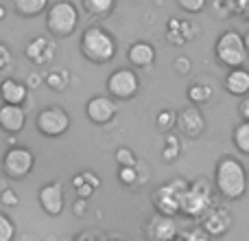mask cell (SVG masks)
<instances>
[{"label": "cell", "mask_w": 249, "mask_h": 241, "mask_svg": "<svg viewBox=\"0 0 249 241\" xmlns=\"http://www.w3.org/2000/svg\"><path fill=\"white\" fill-rule=\"evenodd\" d=\"M116 162H118V167H136L138 158H136V154H133V149H129V147H118Z\"/></svg>", "instance_id": "cell-30"}, {"label": "cell", "mask_w": 249, "mask_h": 241, "mask_svg": "<svg viewBox=\"0 0 249 241\" xmlns=\"http://www.w3.org/2000/svg\"><path fill=\"white\" fill-rule=\"evenodd\" d=\"M94 186H90L88 184V182H83L81 186H77V189H74V193H77V198H83V200H90L92 198V193H94Z\"/></svg>", "instance_id": "cell-36"}, {"label": "cell", "mask_w": 249, "mask_h": 241, "mask_svg": "<svg viewBox=\"0 0 249 241\" xmlns=\"http://www.w3.org/2000/svg\"><path fill=\"white\" fill-rule=\"evenodd\" d=\"M116 114H118V105H116V99H112V97L96 95L86 103V117L94 125L112 123L116 119Z\"/></svg>", "instance_id": "cell-10"}, {"label": "cell", "mask_w": 249, "mask_h": 241, "mask_svg": "<svg viewBox=\"0 0 249 241\" xmlns=\"http://www.w3.org/2000/svg\"><path fill=\"white\" fill-rule=\"evenodd\" d=\"M188 184L190 182L181 180V178H173L171 182L160 184L158 189L153 191V195H151V202H153L155 213H160V215H168V217L179 215L181 195H184V191L188 189Z\"/></svg>", "instance_id": "cell-5"}, {"label": "cell", "mask_w": 249, "mask_h": 241, "mask_svg": "<svg viewBox=\"0 0 249 241\" xmlns=\"http://www.w3.org/2000/svg\"><path fill=\"white\" fill-rule=\"evenodd\" d=\"M83 9L94 18H107L116 7V0H81Z\"/></svg>", "instance_id": "cell-22"}, {"label": "cell", "mask_w": 249, "mask_h": 241, "mask_svg": "<svg viewBox=\"0 0 249 241\" xmlns=\"http://www.w3.org/2000/svg\"><path fill=\"white\" fill-rule=\"evenodd\" d=\"M177 4L186 13H201L208 7V0H177Z\"/></svg>", "instance_id": "cell-31"}, {"label": "cell", "mask_w": 249, "mask_h": 241, "mask_svg": "<svg viewBox=\"0 0 249 241\" xmlns=\"http://www.w3.org/2000/svg\"><path fill=\"white\" fill-rule=\"evenodd\" d=\"M0 204H2V206H7V208H16L18 204H20V198L16 195V191L4 189L2 193H0Z\"/></svg>", "instance_id": "cell-34"}, {"label": "cell", "mask_w": 249, "mask_h": 241, "mask_svg": "<svg viewBox=\"0 0 249 241\" xmlns=\"http://www.w3.org/2000/svg\"><path fill=\"white\" fill-rule=\"evenodd\" d=\"M107 95L116 101H129L140 92V77L133 68H116L107 77Z\"/></svg>", "instance_id": "cell-8"}, {"label": "cell", "mask_w": 249, "mask_h": 241, "mask_svg": "<svg viewBox=\"0 0 249 241\" xmlns=\"http://www.w3.org/2000/svg\"><path fill=\"white\" fill-rule=\"evenodd\" d=\"M127 60H129V64H131L133 68H151L153 61H155L153 44L144 42V40L133 42L131 46H129V51H127Z\"/></svg>", "instance_id": "cell-18"}, {"label": "cell", "mask_w": 249, "mask_h": 241, "mask_svg": "<svg viewBox=\"0 0 249 241\" xmlns=\"http://www.w3.org/2000/svg\"><path fill=\"white\" fill-rule=\"evenodd\" d=\"M181 154V145H179V138L175 134L166 132V141H164V149H162V160L164 162H175Z\"/></svg>", "instance_id": "cell-25"}, {"label": "cell", "mask_w": 249, "mask_h": 241, "mask_svg": "<svg viewBox=\"0 0 249 241\" xmlns=\"http://www.w3.org/2000/svg\"><path fill=\"white\" fill-rule=\"evenodd\" d=\"M11 61H13V55H11V51H9V46L0 42V73L11 68Z\"/></svg>", "instance_id": "cell-35"}, {"label": "cell", "mask_w": 249, "mask_h": 241, "mask_svg": "<svg viewBox=\"0 0 249 241\" xmlns=\"http://www.w3.org/2000/svg\"><path fill=\"white\" fill-rule=\"evenodd\" d=\"M214 57L221 66H225V68H230V70L245 66V61L249 57L247 46H245V38L234 29L223 31L214 42Z\"/></svg>", "instance_id": "cell-4"}, {"label": "cell", "mask_w": 249, "mask_h": 241, "mask_svg": "<svg viewBox=\"0 0 249 241\" xmlns=\"http://www.w3.org/2000/svg\"><path fill=\"white\" fill-rule=\"evenodd\" d=\"M79 24V9L70 0H57L46 9V31L51 38H70Z\"/></svg>", "instance_id": "cell-3"}, {"label": "cell", "mask_w": 249, "mask_h": 241, "mask_svg": "<svg viewBox=\"0 0 249 241\" xmlns=\"http://www.w3.org/2000/svg\"><path fill=\"white\" fill-rule=\"evenodd\" d=\"M214 206L212 200V186L206 180H195L188 184V189L181 195V215L193 217V220H201L210 208Z\"/></svg>", "instance_id": "cell-6"}, {"label": "cell", "mask_w": 249, "mask_h": 241, "mask_svg": "<svg viewBox=\"0 0 249 241\" xmlns=\"http://www.w3.org/2000/svg\"><path fill=\"white\" fill-rule=\"evenodd\" d=\"M16 239V224L9 215L0 213V241H13Z\"/></svg>", "instance_id": "cell-29"}, {"label": "cell", "mask_w": 249, "mask_h": 241, "mask_svg": "<svg viewBox=\"0 0 249 241\" xmlns=\"http://www.w3.org/2000/svg\"><path fill=\"white\" fill-rule=\"evenodd\" d=\"M83 182H86V178H83V173H77V176L72 178V186H74V189H77V186H81Z\"/></svg>", "instance_id": "cell-42"}, {"label": "cell", "mask_w": 249, "mask_h": 241, "mask_svg": "<svg viewBox=\"0 0 249 241\" xmlns=\"http://www.w3.org/2000/svg\"><path fill=\"white\" fill-rule=\"evenodd\" d=\"M35 127L46 138H59L70 129V114L61 105H48L37 114Z\"/></svg>", "instance_id": "cell-9"}, {"label": "cell", "mask_w": 249, "mask_h": 241, "mask_svg": "<svg viewBox=\"0 0 249 241\" xmlns=\"http://www.w3.org/2000/svg\"><path fill=\"white\" fill-rule=\"evenodd\" d=\"M234 13H241V16H249V0H232Z\"/></svg>", "instance_id": "cell-38"}, {"label": "cell", "mask_w": 249, "mask_h": 241, "mask_svg": "<svg viewBox=\"0 0 249 241\" xmlns=\"http://www.w3.org/2000/svg\"><path fill=\"white\" fill-rule=\"evenodd\" d=\"M181 239L184 241H212V237L201 228V226H197V228H188L186 233H181Z\"/></svg>", "instance_id": "cell-32"}, {"label": "cell", "mask_w": 249, "mask_h": 241, "mask_svg": "<svg viewBox=\"0 0 249 241\" xmlns=\"http://www.w3.org/2000/svg\"><path fill=\"white\" fill-rule=\"evenodd\" d=\"M4 18H7V9L0 4V20H4Z\"/></svg>", "instance_id": "cell-43"}, {"label": "cell", "mask_w": 249, "mask_h": 241, "mask_svg": "<svg viewBox=\"0 0 249 241\" xmlns=\"http://www.w3.org/2000/svg\"><path fill=\"white\" fill-rule=\"evenodd\" d=\"M26 125V112L22 105H11V103H2L0 105V129L9 136L20 134Z\"/></svg>", "instance_id": "cell-16"}, {"label": "cell", "mask_w": 249, "mask_h": 241, "mask_svg": "<svg viewBox=\"0 0 249 241\" xmlns=\"http://www.w3.org/2000/svg\"><path fill=\"white\" fill-rule=\"evenodd\" d=\"M37 200L46 215L57 217L64 213L66 198H64V186H61L59 182H48V184H44L37 193Z\"/></svg>", "instance_id": "cell-14"}, {"label": "cell", "mask_w": 249, "mask_h": 241, "mask_svg": "<svg viewBox=\"0 0 249 241\" xmlns=\"http://www.w3.org/2000/svg\"><path fill=\"white\" fill-rule=\"evenodd\" d=\"M51 0H13V9L22 18H35L39 13H46Z\"/></svg>", "instance_id": "cell-21"}, {"label": "cell", "mask_w": 249, "mask_h": 241, "mask_svg": "<svg viewBox=\"0 0 249 241\" xmlns=\"http://www.w3.org/2000/svg\"><path fill=\"white\" fill-rule=\"evenodd\" d=\"M214 189L225 200H241L249 189V173L234 156H223L214 167Z\"/></svg>", "instance_id": "cell-1"}, {"label": "cell", "mask_w": 249, "mask_h": 241, "mask_svg": "<svg viewBox=\"0 0 249 241\" xmlns=\"http://www.w3.org/2000/svg\"><path fill=\"white\" fill-rule=\"evenodd\" d=\"M44 83L51 88L53 92H61L66 86H68V73L66 70H53L44 77Z\"/></svg>", "instance_id": "cell-27"}, {"label": "cell", "mask_w": 249, "mask_h": 241, "mask_svg": "<svg viewBox=\"0 0 249 241\" xmlns=\"http://www.w3.org/2000/svg\"><path fill=\"white\" fill-rule=\"evenodd\" d=\"M197 33V26L190 20H179V18H171L166 24V40L173 46H184Z\"/></svg>", "instance_id": "cell-17"}, {"label": "cell", "mask_w": 249, "mask_h": 241, "mask_svg": "<svg viewBox=\"0 0 249 241\" xmlns=\"http://www.w3.org/2000/svg\"><path fill=\"white\" fill-rule=\"evenodd\" d=\"M42 83H44V77H39L37 73L29 75V79H26V88H29V90H31V88H33V90H35V88H39V86H42Z\"/></svg>", "instance_id": "cell-41"}, {"label": "cell", "mask_w": 249, "mask_h": 241, "mask_svg": "<svg viewBox=\"0 0 249 241\" xmlns=\"http://www.w3.org/2000/svg\"><path fill=\"white\" fill-rule=\"evenodd\" d=\"M243 38H245V46H247V53H249V31H247L245 35H243Z\"/></svg>", "instance_id": "cell-44"}, {"label": "cell", "mask_w": 249, "mask_h": 241, "mask_svg": "<svg viewBox=\"0 0 249 241\" xmlns=\"http://www.w3.org/2000/svg\"><path fill=\"white\" fill-rule=\"evenodd\" d=\"M225 90L234 97H241V99L249 95V70L245 66L230 70L225 77Z\"/></svg>", "instance_id": "cell-20"}, {"label": "cell", "mask_w": 249, "mask_h": 241, "mask_svg": "<svg viewBox=\"0 0 249 241\" xmlns=\"http://www.w3.org/2000/svg\"><path fill=\"white\" fill-rule=\"evenodd\" d=\"M173 70H175L177 75H188L190 70H193V61H190L186 55H179V57H175V61H173Z\"/></svg>", "instance_id": "cell-33"}, {"label": "cell", "mask_w": 249, "mask_h": 241, "mask_svg": "<svg viewBox=\"0 0 249 241\" xmlns=\"http://www.w3.org/2000/svg\"><path fill=\"white\" fill-rule=\"evenodd\" d=\"M35 167V156L29 147L22 145H11L7 154L2 156V171L11 180H24L31 176Z\"/></svg>", "instance_id": "cell-7"}, {"label": "cell", "mask_w": 249, "mask_h": 241, "mask_svg": "<svg viewBox=\"0 0 249 241\" xmlns=\"http://www.w3.org/2000/svg\"><path fill=\"white\" fill-rule=\"evenodd\" d=\"M168 241H184V239H181V235H177V237H173V239H168Z\"/></svg>", "instance_id": "cell-45"}, {"label": "cell", "mask_w": 249, "mask_h": 241, "mask_svg": "<svg viewBox=\"0 0 249 241\" xmlns=\"http://www.w3.org/2000/svg\"><path fill=\"white\" fill-rule=\"evenodd\" d=\"M144 235L149 237V241H168V239L177 237V224L173 217L155 213V215L146 221Z\"/></svg>", "instance_id": "cell-15"}, {"label": "cell", "mask_w": 249, "mask_h": 241, "mask_svg": "<svg viewBox=\"0 0 249 241\" xmlns=\"http://www.w3.org/2000/svg\"><path fill=\"white\" fill-rule=\"evenodd\" d=\"M175 127L179 129L184 136L199 138L203 132H206V117H203L201 108L190 103L188 108L179 110V112H177V125Z\"/></svg>", "instance_id": "cell-13"}, {"label": "cell", "mask_w": 249, "mask_h": 241, "mask_svg": "<svg viewBox=\"0 0 249 241\" xmlns=\"http://www.w3.org/2000/svg\"><path fill=\"white\" fill-rule=\"evenodd\" d=\"M79 48H81V55L86 57L92 64H109V61L116 57V40L103 26H88L81 33V40H79Z\"/></svg>", "instance_id": "cell-2"}, {"label": "cell", "mask_w": 249, "mask_h": 241, "mask_svg": "<svg viewBox=\"0 0 249 241\" xmlns=\"http://www.w3.org/2000/svg\"><path fill=\"white\" fill-rule=\"evenodd\" d=\"M83 173V178H86V182L90 186H94V189H101V180H99V176H96L94 171H81Z\"/></svg>", "instance_id": "cell-40"}, {"label": "cell", "mask_w": 249, "mask_h": 241, "mask_svg": "<svg viewBox=\"0 0 249 241\" xmlns=\"http://www.w3.org/2000/svg\"><path fill=\"white\" fill-rule=\"evenodd\" d=\"M238 114H241L243 120H249V95L243 97L241 103H238Z\"/></svg>", "instance_id": "cell-39"}, {"label": "cell", "mask_w": 249, "mask_h": 241, "mask_svg": "<svg viewBox=\"0 0 249 241\" xmlns=\"http://www.w3.org/2000/svg\"><path fill=\"white\" fill-rule=\"evenodd\" d=\"M232 142L243 156H249V120H241L232 129Z\"/></svg>", "instance_id": "cell-23"}, {"label": "cell", "mask_w": 249, "mask_h": 241, "mask_svg": "<svg viewBox=\"0 0 249 241\" xmlns=\"http://www.w3.org/2000/svg\"><path fill=\"white\" fill-rule=\"evenodd\" d=\"M26 97H29V88L24 81H18L13 77H7L0 83V99L2 103H11V105H24Z\"/></svg>", "instance_id": "cell-19"}, {"label": "cell", "mask_w": 249, "mask_h": 241, "mask_svg": "<svg viewBox=\"0 0 249 241\" xmlns=\"http://www.w3.org/2000/svg\"><path fill=\"white\" fill-rule=\"evenodd\" d=\"M212 92H214V90H212L208 83H193V86L188 88V92H186V95H188L190 103L201 108V105H206L208 101L212 99Z\"/></svg>", "instance_id": "cell-24"}, {"label": "cell", "mask_w": 249, "mask_h": 241, "mask_svg": "<svg viewBox=\"0 0 249 241\" xmlns=\"http://www.w3.org/2000/svg\"><path fill=\"white\" fill-rule=\"evenodd\" d=\"M118 182L124 186H133L140 182V173H138V164L136 167H118Z\"/></svg>", "instance_id": "cell-28"}, {"label": "cell", "mask_w": 249, "mask_h": 241, "mask_svg": "<svg viewBox=\"0 0 249 241\" xmlns=\"http://www.w3.org/2000/svg\"><path fill=\"white\" fill-rule=\"evenodd\" d=\"M72 211H74V215H77V217H83V215H86V211H88V200L77 198V200H74V204H72Z\"/></svg>", "instance_id": "cell-37"}, {"label": "cell", "mask_w": 249, "mask_h": 241, "mask_svg": "<svg viewBox=\"0 0 249 241\" xmlns=\"http://www.w3.org/2000/svg\"><path fill=\"white\" fill-rule=\"evenodd\" d=\"M232 224H234L232 213H230L225 206H216V204L201 217V228L206 230L212 239L228 235L230 228H232Z\"/></svg>", "instance_id": "cell-11"}, {"label": "cell", "mask_w": 249, "mask_h": 241, "mask_svg": "<svg viewBox=\"0 0 249 241\" xmlns=\"http://www.w3.org/2000/svg\"><path fill=\"white\" fill-rule=\"evenodd\" d=\"M155 125H158L160 132H171L177 125V112L175 110H168V108L160 110V112L155 114Z\"/></svg>", "instance_id": "cell-26"}, {"label": "cell", "mask_w": 249, "mask_h": 241, "mask_svg": "<svg viewBox=\"0 0 249 241\" xmlns=\"http://www.w3.org/2000/svg\"><path fill=\"white\" fill-rule=\"evenodd\" d=\"M24 55L29 61H33L35 66H46L55 60L57 55V40L46 38V35H37L33 38L24 48Z\"/></svg>", "instance_id": "cell-12"}]
</instances>
